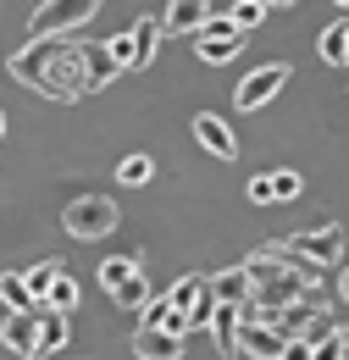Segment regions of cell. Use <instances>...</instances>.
Listing matches in <instances>:
<instances>
[{
	"label": "cell",
	"instance_id": "6da1fadb",
	"mask_svg": "<svg viewBox=\"0 0 349 360\" xmlns=\"http://www.w3.org/2000/svg\"><path fill=\"white\" fill-rule=\"evenodd\" d=\"M11 78L28 84L44 100H84L89 94V67H84V39H28L11 56Z\"/></svg>",
	"mask_w": 349,
	"mask_h": 360
},
{
	"label": "cell",
	"instance_id": "7a4b0ae2",
	"mask_svg": "<svg viewBox=\"0 0 349 360\" xmlns=\"http://www.w3.org/2000/svg\"><path fill=\"white\" fill-rule=\"evenodd\" d=\"M244 271H250V288H255V300H261L266 311H283L288 300H305V294H316V288H322V277H327V266L288 255L283 244H266V250H255V255L244 261Z\"/></svg>",
	"mask_w": 349,
	"mask_h": 360
},
{
	"label": "cell",
	"instance_id": "3957f363",
	"mask_svg": "<svg viewBox=\"0 0 349 360\" xmlns=\"http://www.w3.org/2000/svg\"><path fill=\"white\" fill-rule=\"evenodd\" d=\"M100 6H106V0H44V6H34V17H28V39H61V34H78Z\"/></svg>",
	"mask_w": 349,
	"mask_h": 360
},
{
	"label": "cell",
	"instance_id": "277c9868",
	"mask_svg": "<svg viewBox=\"0 0 349 360\" xmlns=\"http://www.w3.org/2000/svg\"><path fill=\"white\" fill-rule=\"evenodd\" d=\"M117 200L111 194H84V200H72L67 211H61V227L72 233V238H106L111 227H117Z\"/></svg>",
	"mask_w": 349,
	"mask_h": 360
},
{
	"label": "cell",
	"instance_id": "5b68a950",
	"mask_svg": "<svg viewBox=\"0 0 349 360\" xmlns=\"http://www.w3.org/2000/svg\"><path fill=\"white\" fill-rule=\"evenodd\" d=\"M272 321H277V333L283 338H322L333 321H327V305H322V294H305V300H288L283 311H272Z\"/></svg>",
	"mask_w": 349,
	"mask_h": 360
},
{
	"label": "cell",
	"instance_id": "8992f818",
	"mask_svg": "<svg viewBox=\"0 0 349 360\" xmlns=\"http://www.w3.org/2000/svg\"><path fill=\"white\" fill-rule=\"evenodd\" d=\"M283 250L300 255V261H316V266H338L344 261V233L338 227H305V233H288Z\"/></svg>",
	"mask_w": 349,
	"mask_h": 360
},
{
	"label": "cell",
	"instance_id": "52a82bcc",
	"mask_svg": "<svg viewBox=\"0 0 349 360\" xmlns=\"http://www.w3.org/2000/svg\"><path fill=\"white\" fill-rule=\"evenodd\" d=\"M39 311H44V300L28 305V311H0V344L28 355V360H39Z\"/></svg>",
	"mask_w": 349,
	"mask_h": 360
},
{
	"label": "cell",
	"instance_id": "ba28073f",
	"mask_svg": "<svg viewBox=\"0 0 349 360\" xmlns=\"http://www.w3.org/2000/svg\"><path fill=\"white\" fill-rule=\"evenodd\" d=\"M288 84V67L283 61H266V67H255L244 84H239V94H233V105L239 111H261L266 100H277V89Z\"/></svg>",
	"mask_w": 349,
	"mask_h": 360
},
{
	"label": "cell",
	"instance_id": "9c48e42d",
	"mask_svg": "<svg viewBox=\"0 0 349 360\" xmlns=\"http://www.w3.org/2000/svg\"><path fill=\"white\" fill-rule=\"evenodd\" d=\"M194 39H200V61H211V67H222V61L239 56V28L227 22V11H211L205 28H200Z\"/></svg>",
	"mask_w": 349,
	"mask_h": 360
},
{
	"label": "cell",
	"instance_id": "30bf717a",
	"mask_svg": "<svg viewBox=\"0 0 349 360\" xmlns=\"http://www.w3.org/2000/svg\"><path fill=\"white\" fill-rule=\"evenodd\" d=\"M300 194H305V178H300L294 167L250 178V200H255V205H288V200H300Z\"/></svg>",
	"mask_w": 349,
	"mask_h": 360
},
{
	"label": "cell",
	"instance_id": "8fae6325",
	"mask_svg": "<svg viewBox=\"0 0 349 360\" xmlns=\"http://www.w3.org/2000/svg\"><path fill=\"white\" fill-rule=\"evenodd\" d=\"M283 333H277V321H239V355L250 360H277L283 355Z\"/></svg>",
	"mask_w": 349,
	"mask_h": 360
},
{
	"label": "cell",
	"instance_id": "7c38bea8",
	"mask_svg": "<svg viewBox=\"0 0 349 360\" xmlns=\"http://www.w3.org/2000/svg\"><path fill=\"white\" fill-rule=\"evenodd\" d=\"M133 355L139 360H183V333H172V327H133Z\"/></svg>",
	"mask_w": 349,
	"mask_h": 360
},
{
	"label": "cell",
	"instance_id": "4fadbf2b",
	"mask_svg": "<svg viewBox=\"0 0 349 360\" xmlns=\"http://www.w3.org/2000/svg\"><path fill=\"white\" fill-rule=\"evenodd\" d=\"M211 11H217L211 0H167V11H161V34H200Z\"/></svg>",
	"mask_w": 349,
	"mask_h": 360
},
{
	"label": "cell",
	"instance_id": "5bb4252c",
	"mask_svg": "<svg viewBox=\"0 0 349 360\" xmlns=\"http://www.w3.org/2000/svg\"><path fill=\"white\" fill-rule=\"evenodd\" d=\"M194 139H200L211 155H222V161H233V155H239V139H233V128L222 122L217 111H200V117H194Z\"/></svg>",
	"mask_w": 349,
	"mask_h": 360
},
{
	"label": "cell",
	"instance_id": "9a60e30c",
	"mask_svg": "<svg viewBox=\"0 0 349 360\" xmlns=\"http://www.w3.org/2000/svg\"><path fill=\"white\" fill-rule=\"evenodd\" d=\"M67 344H72V321H67V311H50V305H44V311H39V360L44 355H61Z\"/></svg>",
	"mask_w": 349,
	"mask_h": 360
},
{
	"label": "cell",
	"instance_id": "2e32d148",
	"mask_svg": "<svg viewBox=\"0 0 349 360\" xmlns=\"http://www.w3.org/2000/svg\"><path fill=\"white\" fill-rule=\"evenodd\" d=\"M211 338H217L222 360H239V305H217L211 311Z\"/></svg>",
	"mask_w": 349,
	"mask_h": 360
},
{
	"label": "cell",
	"instance_id": "e0dca14e",
	"mask_svg": "<svg viewBox=\"0 0 349 360\" xmlns=\"http://www.w3.org/2000/svg\"><path fill=\"white\" fill-rule=\"evenodd\" d=\"M128 34H133V67H150V61H156V45L167 39V34H161V17H139Z\"/></svg>",
	"mask_w": 349,
	"mask_h": 360
},
{
	"label": "cell",
	"instance_id": "ac0fdd59",
	"mask_svg": "<svg viewBox=\"0 0 349 360\" xmlns=\"http://www.w3.org/2000/svg\"><path fill=\"white\" fill-rule=\"evenodd\" d=\"M211 288H217V305H244L255 288H250V271H244V261L239 266H227L222 277H211Z\"/></svg>",
	"mask_w": 349,
	"mask_h": 360
},
{
	"label": "cell",
	"instance_id": "d6986e66",
	"mask_svg": "<svg viewBox=\"0 0 349 360\" xmlns=\"http://www.w3.org/2000/svg\"><path fill=\"white\" fill-rule=\"evenodd\" d=\"M322 61L327 67H349V17H338V22H327L322 28Z\"/></svg>",
	"mask_w": 349,
	"mask_h": 360
},
{
	"label": "cell",
	"instance_id": "ffe728a7",
	"mask_svg": "<svg viewBox=\"0 0 349 360\" xmlns=\"http://www.w3.org/2000/svg\"><path fill=\"white\" fill-rule=\"evenodd\" d=\"M84 67H89V94H94V89H106V84H111V78L122 72V67L111 61V50H106V45H84Z\"/></svg>",
	"mask_w": 349,
	"mask_h": 360
},
{
	"label": "cell",
	"instance_id": "44dd1931",
	"mask_svg": "<svg viewBox=\"0 0 349 360\" xmlns=\"http://www.w3.org/2000/svg\"><path fill=\"white\" fill-rule=\"evenodd\" d=\"M205 283H211V277H200V271H183V277L172 283V294H167V300H172V311L183 316V321H189V311H194V300L205 294Z\"/></svg>",
	"mask_w": 349,
	"mask_h": 360
},
{
	"label": "cell",
	"instance_id": "7402d4cb",
	"mask_svg": "<svg viewBox=\"0 0 349 360\" xmlns=\"http://www.w3.org/2000/svg\"><path fill=\"white\" fill-rule=\"evenodd\" d=\"M111 300H117V305H122V311H144V305H150V283H144V271H128V277H122V283H117V288H111Z\"/></svg>",
	"mask_w": 349,
	"mask_h": 360
},
{
	"label": "cell",
	"instance_id": "603a6c76",
	"mask_svg": "<svg viewBox=\"0 0 349 360\" xmlns=\"http://www.w3.org/2000/svg\"><path fill=\"white\" fill-rule=\"evenodd\" d=\"M28 305H39L28 294V277L23 271H0V311H28Z\"/></svg>",
	"mask_w": 349,
	"mask_h": 360
},
{
	"label": "cell",
	"instance_id": "cb8c5ba5",
	"mask_svg": "<svg viewBox=\"0 0 349 360\" xmlns=\"http://www.w3.org/2000/svg\"><path fill=\"white\" fill-rule=\"evenodd\" d=\"M61 261H56V255H44V261H34V266H23V277H28V294H34V300H44V294H50V283H56V277H61Z\"/></svg>",
	"mask_w": 349,
	"mask_h": 360
},
{
	"label": "cell",
	"instance_id": "d4e9b609",
	"mask_svg": "<svg viewBox=\"0 0 349 360\" xmlns=\"http://www.w3.org/2000/svg\"><path fill=\"white\" fill-rule=\"evenodd\" d=\"M44 305H50V311H78V283H72V277H67V271H61V277H56V283H50V294H44Z\"/></svg>",
	"mask_w": 349,
	"mask_h": 360
},
{
	"label": "cell",
	"instance_id": "484cf974",
	"mask_svg": "<svg viewBox=\"0 0 349 360\" xmlns=\"http://www.w3.org/2000/svg\"><path fill=\"white\" fill-rule=\"evenodd\" d=\"M344 349H349V333L344 327H327V333L310 344V360H344Z\"/></svg>",
	"mask_w": 349,
	"mask_h": 360
},
{
	"label": "cell",
	"instance_id": "4316f807",
	"mask_svg": "<svg viewBox=\"0 0 349 360\" xmlns=\"http://www.w3.org/2000/svg\"><path fill=\"white\" fill-rule=\"evenodd\" d=\"M222 11H227V22H233L239 34H250V28H255V22L266 17V6H261V0H233V6H222Z\"/></svg>",
	"mask_w": 349,
	"mask_h": 360
},
{
	"label": "cell",
	"instance_id": "83f0119b",
	"mask_svg": "<svg viewBox=\"0 0 349 360\" xmlns=\"http://www.w3.org/2000/svg\"><path fill=\"white\" fill-rule=\"evenodd\" d=\"M150 178H156V161L150 155H128L117 167V183H128V188H139V183H150Z\"/></svg>",
	"mask_w": 349,
	"mask_h": 360
},
{
	"label": "cell",
	"instance_id": "f1b7e54d",
	"mask_svg": "<svg viewBox=\"0 0 349 360\" xmlns=\"http://www.w3.org/2000/svg\"><path fill=\"white\" fill-rule=\"evenodd\" d=\"M128 271H139V261H133V255H111V261H100V288L111 294V288H117Z\"/></svg>",
	"mask_w": 349,
	"mask_h": 360
},
{
	"label": "cell",
	"instance_id": "f546056e",
	"mask_svg": "<svg viewBox=\"0 0 349 360\" xmlns=\"http://www.w3.org/2000/svg\"><path fill=\"white\" fill-rule=\"evenodd\" d=\"M106 50H111V61H117V67H133V34H117V39H106Z\"/></svg>",
	"mask_w": 349,
	"mask_h": 360
},
{
	"label": "cell",
	"instance_id": "4dcf8cb0",
	"mask_svg": "<svg viewBox=\"0 0 349 360\" xmlns=\"http://www.w3.org/2000/svg\"><path fill=\"white\" fill-rule=\"evenodd\" d=\"M277 360H310V338H288V344H283V355Z\"/></svg>",
	"mask_w": 349,
	"mask_h": 360
},
{
	"label": "cell",
	"instance_id": "1f68e13d",
	"mask_svg": "<svg viewBox=\"0 0 349 360\" xmlns=\"http://www.w3.org/2000/svg\"><path fill=\"white\" fill-rule=\"evenodd\" d=\"M338 294H344V305H349V261H338Z\"/></svg>",
	"mask_w": 349,
	"mask_h": 360
},
{
	"label": "cell",
	"instance_id": "d6a6232c",
	"mask_svg": "<svg viewBox=\"0 0 349 360\" xmlns=\"http://www.w3.org/2000/svg\"><path fill=\"white\" fill-rule=\"evenodd\" d=\"M261 6H266V11H272V6H294V0H261Z\"/></svg>",
	"mask_w": 349,
	"mask_h": 360
},
{
	"label": "cell",
	"instance_id": "836d02e7",
	"mask_svg": "<svg viewBox=\"0 0 349 360\" xmlns=\"http://www.w3.org/2000/svg\"><path fill=\"white\" fill-rule=\"evenodd\" d=\"M0 139H6V111H0Z\"/></svg>",
	"mask_w": 349,
	"mask_h": 360
},
{
	"label": "cell",
	"instance_id": "e575fe53",
	"mask_svg": "<svg viewBox=\"0 0 349 360\" xmlns=\"http://www.w3.org/2000/svg\"><path fill=\"white\" fill-rule=\"evenodd\" d=\"M333 6H349V0H333Z\"/></svg>",
	"mask_w": 349,
	"mask_h": 360
},
{
	"label": "cell",
	"instance_id": "d590c367",
	"mask_svg": "<svg viewBox=\"0 0 349 360\" xmlns=\"http://www.w3.org/2000/svg\"><path fill=\"white\" fill-rule=\"evenodd\" d=\"M344 360H349V349H344Z\"/></svg>",
	"mask_w": 349,
	"mask_h": 360
}]
</instances>
